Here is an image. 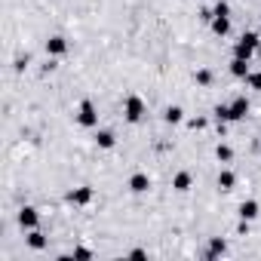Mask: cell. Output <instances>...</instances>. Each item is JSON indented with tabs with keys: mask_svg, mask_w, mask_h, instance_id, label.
I'll return each instance as SVG.
<instances>
[{
	"mask_svg": "<svg viewBox=\"0 0 261 261\" xmlns=\"http://www.w3.org/2000/svg\"><path fill=\"white\" fill-rule=\"evenodd\" d=\"M145 114H148V105H145L142 95H136V92L126 95V101H123V117H126V123H142Z\"/></svg>",
	"mask_w": 261,
	"mask_h": 261,
	"instance_id": "cell-1",
	"label": "cell"
},
{
	"mask_svg": "<svg viewBox=\"0 0 261 261\" xmlns=\"http://www.w3.org/2000/svg\"><path fill=\"white\" fill-rule=\"evenodd\" d=\"M258 43H261V40H258V34H255V31H246V34L233 43V59H246V62H249V59L255 56Z\"/></svg>",
	"mask_w": 261,
	"mask_h": 261,
	"instance_id": "cell-2",
	"label": "cell"
},
{
	"mask_svg": "<svg viewBox=\"0 0 261 261\" xmlns=\"http://www.w3.org/2000/svg\"><path fill=\"white\" fill-rule=\"evenodd\" d=\"M77 123L86 126V129H95V126H98V108H95L92 98H83V101H80V108H77Z\"/></svg>",
	"mask_w": 261,
	"mask_h": 261,
	"instance_id": "cell-3",
	"label": "cell"
},
{
	"mask_svg": "<svg viewBox=\"0 0 261 261\" xmlns=\"http://www.w3.org/2000/svg\"><path fill=\"white\" fill-rule=\"evenodd\" d=\"M246 114H249V98L246 95H237L227 105V123H240V120H246Z\"/></svg>",
	"mask_w": 261,
	"mask_h": 261,
	"instance_id": "cell-4",
	"label": "cell"
},
{
	"mask_svg": "<svg viewBox=\"0 0 261 261\" xmlns=\"http://www.w3.org/2000/svg\"><path fill=\"white\" fill-rule=\"evenodd\" d=\"M71 206H89L92 200H95V191L89 188V185H80V188H74V191H68V197H65Z\"/></svg>",
	"mask_w": 261,
	"mask_h": 261,
	"instance_id": "cell-5",
	"label": "cell"
},
{
	"mask_svg": "<svg viewBox=\"0 0 261 261\" xmlns=\"http://www.w3.org/2000/svg\"><path fill=\"white\" fill-rule=\"evenodd\" d=\"M43 49H46V56H49V59H59V56H65V53L71 49V43H68L62 34H53V37H46Z\"/></svg>",
	"mask_w": 261,
	"mask_h": 261,
	"instance_id": "cell-6",
	"label": "cell"
},
{
	"mask_svg": "<svg viewBox=\"0 0 261 261\" xmlns=\"http://www.w3.org/2000/svg\"><path fill=\"white\" fill-rule=\"evenodd\" d=\"M16 218H19V227H25V230H34V227L40 224V215H37L34 206H22Z\"/></svg>",
	"mask_w": 261,
	"mask_h": 261,
	"instance_id": "cell-7",
	"label": "cell"
},
{
	"mask_svg": "<svg viewBox=\"0 0 261 261\" xmlns=\"http://www.w3.org/2000/svg\"><path fill=\"white\" fill-rule=\"evenodd\" d=\"M209 28H212V34H218V37H227V34H230V16H224V13H212V22H209Z\"/></svg>",
	"mask_w": 261,
	"mask_h": 261,
	"instance_id": "cell-8",
	"label": "cell"
},
{
	"mask_svg": "<svg viewBox=\"0 0 261 261\" xmlns=\"http://www.w3.org/2000/svg\"><path fill=\"white\" fill-rule=\"evenodd\" d=\"M194 188V175L188 172V169H181V172H175L172 175V191H178V194H188Z\"/></svg>",
	"mask_w": 261,
	"mask_h": 261,
	"instance_id": "cell-9",
	"label": "cell"
},
{
	"mask_svg": "<svg viewBox=\"0 0 261 261\" xmlns=\"http://www.w3.org/2000/svg\"><path fill=\"white\" fill-rule=\"evenodd\" d=\"M258 212H261L258 200H243V203H240V209H237V215H240L243 221H255V218H258Z\"/></svg>",
	"mask_w": 261,
	"mask_h": 261,
	"instance_id": "cell-10",
	"label": "cell"
},
{
	"mask_svg": "<svg viewBox=\"0 0 261 261\" xmlns=\"http://www.w3.org/2000/svg\"><path fill=\"white\" fill-rule=\"evenodd\" d=\"M95 145L101 151H111V148H117V136L111 133V129H95Z\"/></svg>",
	"mask_w": 261,
	"mask_h": 261,
	"instance_id": "cell-11",
	"label": "cell"
},
{
	"mask_svg": "<svg viewBox=\"0 0 261 261\" xmlns=\"http://www.w3.org/2000/svg\"><path fill=\"white\" fill-rule=\"evenodd\" d=\"M148 188H151V178L145 172H136L133 178H129V191L133 194H148Z\"/></svg>",
	"mask_w": 261,
	"mask_h": 261,
	"instance_id": "cell-12",
	"label": "cell"
},
{
	"mask_svg": "<svg viewBox=\"0 0 261 261\" xmlns=\"http://www.w3.org/2000/svg\"><path fill=\"white\" fill-rule=\"evenodd\" d=\"M163 120H166L169 126H175V123H181V120H185V108H181V105H169V108L163 111Z\"/></svg>",
	"mask_w": 261,
	"mask_h": 261,
	"instance_id": "cell-13",
	"label": "cell"
},
{
	"mask_svg": "<svg viewBox=\"0 0 261 261\" xmlns=\"http://www.w3.org/2000/svg\"><path fill=\"white\" fill-rule=\"evenodd\" d=\"M224 252H227V243H224L221 237H212V240H209V249H206V258L212 261V258H218V255H224Z\"/></svg>",
	"mask_w": 261,
	"mask_h": 261,
	"instance_id": "cell-14",
	"label": "cell"
},
{
	"mask_svg": "<svg viewBox=\"0 0 261 261\" xmlns=\"http://www.w3.org/2000/svg\"><path fill=\"white\" fill-rule=\"evenodd\" d=\"M230 74L240 77V80H246L249 77V62L246 59H230Z\"/></svg>",
	"mask_w": 261,
	"mask_h": 261,
	"instance_id": "cell-15",
	"label": "cell"
},
{
	"mask_svg": "<svg viewBox=\"0 0 261 261\" xmlns=\"http://www.w3.org/2000/svg\"><path fill=\"white\" fill-rule=\"evenodd\" d=\"M233 185H237V175H233L230 169H221V172H218V188H221V191H233Z\"/></svg>",
	"mask_w": 261,
	"mask_h": 261,
	"instance_id": "cell-16",
	"label": "cell"
},
{
	"mask_svg": "<svg viewBox=\"0 0 261 261\" xmlns=\"http://www.w3.org/2000/svg\"><path fill=\"white\" fill-rule=\"evenodd\" d=\"M28 246H31L34 252H40V249H46V237L34 227V230H28Z\"/></svg>",
	"mask_w": 261,
	"mask_h": 261,
	"instance_id": "cell-17",
	"label": "cell"
},
{
	"mask_svg": "<svg viewBox=\"0 0 261 261\" xmlns=\"http://www.w3.org/2000/svg\"><path fill=\"white\" fill-rule=\"evenodd\" d=\"M194 80H197V86H212V80H215V74H212L209 68H200V71L194 74Z\"/></svg>",
	"mask_w": 261,
	"mask_h": 261,
	"instance_id": "cell-18",
	"label": "cell"
},
{
	"mask_svg": "<svg viewBox=\"0 0 261 261\" xmlns=\"http://www.w3.org/2000/svg\"><path fill=\"white\" fill-rule=\"evenodd\" d=\"M215 157H218L221 163H230V160H233V148H230V145H218V148H215Z\"/></svg>",
	"mask_w": 261,
	"mask_h": 261,
	"instance_id": "cell-19",
	"label": "cell"
},
{
	"mask_svg": "<svg viewBox=\"0 0 261 261\" xmlns=\"http://www.w3.org/2000/svg\"><path fill=\"white\" fill-rule=\"evenodd\" d=\"M246 86L261 92V71H249V77H246Z\"/></svg>",
	"mask_w": 261,
	"mask_h": 261,
	"instance_id": "cell-20",
	"label": "cell"
},
{
	"mask_svg": "<svg viewBox=\"0 0 261 261\" xmlns=\"http://www.w3.org/2000/svg\"><path fill=\"white\" fill-rule=\"evenodd\" d=\"M74 258H77V261H89V258H92V249H86V246H77V249H74Z\"/></svg>",
	"mask_w": 261,
	"mask_h": 261,
	"instance_id": "cell-21",
	"label": "cell"
},
{
	"mask_svg": "<svg viewBox=\"0 0 261 261\" xmlns=\"http://www.w3.org/2000/svg\"><path fill=\"white\" fill-rule=\"evenodd\" d=\"M188 126H191V129H203V126H206V120H203V117H197V120H188Z\"/></svg>",
	"mask_w": 261,
	"mask_h": 261,
	"instance_id": "cell-22",
	"label": "cell"
},
{
	"mask_svg": "<svg viewBox=\"0 0 261 261\" xmlns=\"http://www.w3.org/2000/svg\"><path fill=\"white\" fill-rule=\"evenodd\" d=\"M145 255H148L145 249H133V252H129V258H145Z\"/></svg>",
	"mask_w": 261,
	"mask_h": 261,
	"instance_id": "cell-23",
	"label": "cell"
}]
</instances>
